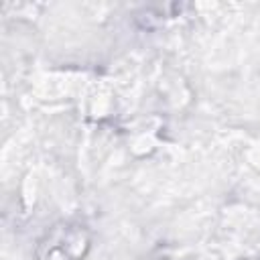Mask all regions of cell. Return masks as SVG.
<instances>
[]
</instances>
